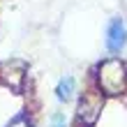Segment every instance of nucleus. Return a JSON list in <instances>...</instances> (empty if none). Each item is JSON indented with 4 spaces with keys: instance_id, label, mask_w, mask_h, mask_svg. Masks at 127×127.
<instances>
[{
    "instance_id": "nucleus-6",
    "label": "nucleus",
    "mask_w": 127,
    "mask_h": 127,
    "mask_svg": "<svg viewBox=\"0 0 127 127\" xmlns=\"http://www.w3.org/2000/svg\"><path fill=\"white\" fill-rule=\"evenodd\" d=\"M9 127H32V125H30V123H28V120H26V118H16V120H14V123H12Z\"/></svg>"
},
{
    "instance_id": "nucleus-4",
    "label": "nucleus",
    "mask_w": 127,
    "mask_h": 127,
    "mask_svg": "<svg viewBox=\"0 0 127 127\" xmlns=\"http://www.w3.org/2000/svg\"><path fill=\"white\" fill-rule=\"evenodd\" d=\"M72 93H74V79L72 76H65V79H60L58 81V86H56V97L60 102H67L72 97Z\"/></svg>"
},
{
    "instance_id": "nucleus-1",
    "label": "nucleus",
    "mask_w": 127,
    "mask_h": 127,
    "mask_svg": "<svg viewBox=\"0 0 127 127\" xmlns=\"http://www.w3.org/2000/svg\"><path fill=\"white\" fill-rule=\"evenodd\" d=\"M127 67L120 60H106L99 67V88L109 95H118L125 88Z\"/></svg>"
},
{
    "instance_id": "nucleus-5",
    "label": "nucleus",
    "mask_w": 127,
    "mask_h": 127,
    "mask_svg": "<svg viewBox=\"0 0 127 127\" xmlns=\"http://www.w3.org/2000/svg\"><path fill=\"white\" fill-rule=\"evenodd\" d=\"M67 123H65V116L63 113H53L51 116V127H65Z\"/></svg>"
},
{
    "instance_id": "nucleus-2",
    "label": "nucleus",
    "mask_w": 127,
    "mask_h": 127,
    "mask_svg": "<svg viewBox=\"0 0 127 127\" xmlns=\"http://www.w3.org/2000/svg\"><path fill=\"white\" fill-rule=\"evenodd\" d=\"M127 42V28L123 19H111L106 28V49L111 53H120Z\"/></svg>"
},
{
    "instance_id": "nucleus-3",
    "label": "nucleus",
    "mask_w": 127,
    "mask_h": 127,
    "mask_svg": "<svg viewBox=\"0 0 127 127\" xmlns=\"http://www.w3.org/2000/svg\"><path fill=\"white\" fill-rule=\"evenodd\" d=\"M97 116H99V102H93L90 97H83L79 104V118L90 125L97 120Z\"/></svg>"
}]
</instances>
